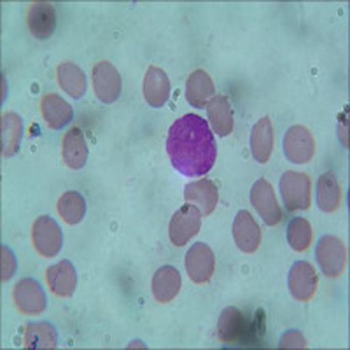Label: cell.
I'll return each mask as SVG.
<instances>
[{
    "label": "cell",
    "instance_id": "6da1fadb",
    "mask_svg": "<svg viewBox=\"0 0 350 350\" xmlns=\"http://www.w3.org/2000/svg\"><path fill=\"white\" fill-rule=\"evenodd\" d=\"M167 152L172 165L187 177L211 172L217 158L214 133L208 123L196 114H186L168 130Z\"/></svg>",
    "mask_w": 350,
    "mask_h": 350
},
{
    "label": "cell",
    "instance_id": "7a4b0ae2",
    "mask_svg": "<svg viewBox=\"0 0 350 350\" xmlns=\"http://www.w3.org/2000/svg\"><path fill=\"white\" fill-rule=\"evenodd\" d=\"M265 336V312L258 310L252 317L237 306L224 308L217 323V338L228 345H259Z\"/></svg>",
    "mask_w": 350,
    "mask_h": 350
},
{
    "label": "cell",
    "instance_id": "3957f363",
    "mask_svg": "<svg viewBox=\"0 0 350 350\" xmlns=\"http://www.w3.org/2000/svg\"><path fill=\"white\" fill-rule=\"evenodd\" d=\"M280 193L289 212L310 208L312 180L306 174L287 170L280 179Z\"/></svg>",
    "mask_w": 350,
    "mask_h": 350
},
{
    "label": "cell",
    "instance_id": "277c9868",
    "mask_svg": "<svg viewBox=\"0 0 350 350\" xmlns=\"http://www.w3.org/2000/svg\"><path fill=\"white\" fill-rule=\"evenodd\" d=\"M319 267L326 277H340L347 268V245L334 235H324L315 249Z\"/></svg>",
    "mask_w": 350,
    "mask_h": 350
},
{
    "label": "cell",
    "instance_id": "5b68a950",
    "mask_svg": "<svg viewBox=\"0 0 350 350\" xmlns=\"http://www.w3.org/2000/svg\"><path fill=\"white\" fill-rule=\"evenodd\" d=\"M32 243L42 258H55L64 245L60 224L49 215H40L32 226Z\"/></svg>",
    "mask_w": 350,
    "mask_h": 350
},
{
    "label": "cell",
    "instance_id": "8992f818",
    "mask_svg": "<svg viewBox=\"0 0 350 350\" xmlns=\"http://www.w3.org/2000/svg\"><path fill=\"white\" fill-rule=\"evenodd\" d=\"M284 154L296 165L308 163L315 156V139L310 130L301 124H295L284 137Z\"/></svg>",
    "mask_w": 350,
    "mask_h": 350
},
{
    "label": "cell",
    "instance_id": "52a82bcc",
    "mask_svg": "<svg viewBox=\"0 0 350 350\" xmlns=\"http://www.w3.org/2000/svg\"><path fill=\"white\" fill-rule=\"evenodd\" d=\"M202 212L195 205H184L170 219V240L175 247H184L200 231Z\"/></svg>",
    "mask_w": 350,
    "mask_h": 350
},
{
    "label": "cell",
    "instance_id": "ba28073f",
    "mask_svg": "<svg viewBox=\"0 0 350 350\" xmlns=\"http://www.w3.org/2000/svg\"><path fill=\"white\" fill-rule=\"evenodd\" d=\"M93 90L100 102L104 104H114L116 100L121 95V76L120 70L111 64V62L104 60L95 64L93 67Z\"/></svg>",
    "mask_w": 350,
    "mask_h": 350
},
{
    "label": "cell",
    "instance_id": "9c48e42d",
    "mask_svg": "<svg viewBox=\"0 0 350 350\" xmlns=\"http://www.w3.org/2000/svg\"><path fill=\"white\" fill-rule=\"evenodd\" d=\"M251 203L268 226L280 224V221H282V208H280L279 202H277L273 186L267 179H258L254 183L251 189Z\"/></svg>",
    "mask_w": 350,
    "mask_h": 350
},
{
    "label": "cell",
    "instance_id": "30bf717a",
    "mask_svg": "<svg viewBox=\"0 0 350 350\" xmlns=\"http://www.w3.org/2000/svg\"><path fill=\"white\" fill-rule=\"evenodd\" d=\"M12 301L25 315H39L46 310V293L36 279H21L12 289Z\"/></svg>",
    "mask_w": 350,
    "mask_h": 350
},
{
    "label": "cell",
    "instance_id": "8fae6325",
    "mask_svg": "<svg viewBox=\"0 0 350 350\" xmlns=\"http://www.w3.org/2000/svg\"><path fill=\"white\" fill-rule=\"evenodd\" d=\"M317 271H315L310 262L298 261L293 265L289 271V291L293 298L301 303L310 301V299H314L315 293H317Z\"/></svg>",
    "mask_w": 350,
    "mask_h": 350
},
{
    "label": "cell",
    "instance_id": "7c38bea8",
    "mask_svg": "<svg viewBox=\"0 0 350 350\" xmlns=\"http://www.w3.org/2000/svg\"><path fill=\"white\" fill-rule=\"evenodd\" d=\"M186 270L195 284H207L215 270V258L207 243L198 242L187 251Z\"/></svg>",
    "mask_w": 350,
    "mask_h": 350
},
{
    "label": "cell",
    "instance_id": "4fadbf2b",
    "mask_svg": "<svg viewBox=\"0 0 350 350\" xmlns=\"http://www.w3.org/2000/svg\"><path fill=\"white\" fill-rule=\"evenodd\" d=\"M233 239L245 254H254L261 245V228L247 211H240L233 221Z\"/></svg>",
    "mask_w": 350,
    "mask_h": 350
},
{
    "label": "cell",
    "instance_id": "5bb4252c",
    "mask_svg": "<svg viewBox=\"0 0 350 350\" xmlns=\"http://www.w3.org/2000/svg\"><path fill=\"white\" fill-rule=\"evenodd\" d=\"M27 25L36 39H49L56 30V11L51 2H33L28 8Z\"/></svg>",
    "mask_w": 350,
    "mask_h": 350
},
{
    "label": "cell",
    "instance_id": "9a60e30c",
    "mask_svg": "<svg viewBox=\"0 0 350 350\" xmlns=\"http://www.w3.org/2000/svg\"><path fill=\"white\" fill-rule=\"evenodd\" d=\"M46 280L53 295L58 298H70L77 287L76 268L70 261L64 259L46 270Z\"/></svg>",
    "mask_w": 350,
    "mask_h": 350
},
{
    "label": "cell",
    "instance_id": "2e32d148",
    "mask_svg": "<svg viewBox=\"0 0 350 350\" xmlns=\"http://www.w3.org/2000/svg\"><path fill=\"white\" fill-rule=\"evenodd\" d=\"M142 92L148 105L154 109L163 107L170 98V79H168L167 72L151 65L144 76Z\"/></svg>",
    "mask_w": 350,
    "mask_h": 350
},
{
    "label": "cell",
    "instance_id": "e0dca14e",
    "mask_svg": "<svg viewBox=\"0 0 350 350\" xmlns=\"http://www.w3.org/2000/svg\"><path fill=\"white\" fill-rule=\"evenodd\" d=\"M215 95V86L212 77L208 76L207 70L196 68L189 74L186 81V98L187 102L196 109L207 107V104Z\"/></svg>",
    "mask_w": 350,
    "mask_h": 350
},
{
    "label": "cell",
    "instance_id": "ac0fdd59",
    "mask_svg": "<svg viewBox=\"0 0 350 350\" xmlns=\"http://www.w3.org/2000/svg\"><path fill=\"white\" fill-rule=\"evenodd\" d=\"M40 112H42L46 124L53 128V130H62L74 118V111H72L70 104L65 102L56 93H48V95L42 96V100H40Z\"/></svg>",
    "mask_w": 350,
    "mask_h": 350
},
{
    "label": "cell",
    "instance_id": "d6986e66",
    "mask_svg": "<svg viewBox=\"0 0 350 350\" xmlns=\"http://www.w3.org/2000/svg\"><path fill=\"white\" fill-rule=\"evenodd\" d=\"M184 198L187 203H195V207H198L203 215H211L217 207L219 193L212 180L200 179L196 183L187 184L184 189Z\"/></svg>",
    "mask_w": 350,
    "mask_h": 350
},
{
    "label": "cell",
    "instance_id": "ffe728a7",
    "mask_svg": "<svg viewBox=\"0 0 350 350\" xmlns=\"http://www.w3.org/2000/svg\"><path fill=\"white\" fill-rule=\"evenodd\" d=\"M275 146V131L270 118H261L251 133V152L258 163H268Z\"/></svg>",
    "mask_w": 350,
    "mask_h": 350
},
{
    "label": "cell",
    "instance_id": "44dd1931",
    "mask_svg": "<svg viewBox=\"0 0 350 350\" xmlns=\"http://www.w3.org/2000/svg\"><path fill=\"white\" fill-rule=\"evenodd\" d=\"M62 156L70 170H81L88 161V146L81 128L74 126L67 131L62 140Z\"/></svg>",
    "mask_w": 350,
    "mask_h": 350
},
{
    "label": "cell",
    "instance_id": "7402d4cb",
    "mask_svg": "<svg viewBox=\"0 0 350 350\" xmlns=\"http://www.w3.org/2000/svg\"><path fill=\"white\" fill-rule=\"evenodd\" d=\"M152 296L158 303H170L172 299L177 298L180 291V273L177 268L161 267L156 270L154 277H152Z\"/></svg>",
    "mask_w": 350,
    "mask_h": 350
},
{
    "label": "cell",
    "instance_id": "603a6c76",
    "mask_svg": "<svg viewBox=\"0 0 350 350\" xmlns=\"http://www.w3.org/2000/svg\"><path fill=\"white\" fill-rule=\"evenodd\" d=\"M208 121L219 137H228L233 131V109L224 95H214L207 104Z\"/></svg>",
    "mask_w": 350,
    "mask_h": 350
},
{
    "label": "cell",
    "instance_id": "cb8c5ba5",
    "mask_svg": "<svg viewBox=\"0 0 350 350\" xmlns=\"http://www.w3.org/2000/svg\"><path fill=\"white\" fill-rule=\"evenodd\" d=\"M342 203V186L334 172H326L317 180V205L323 212L338 211Z\"/></svg>",
    "mask_w": 350,
    "mask_h": 350
},
{
    "label": "cell",
    "instance_id": "d4e9b609",
    "mask_svg": "<svg viewBox=\"0 0 350 350\" xmlns=\"http://www.w3.org/2000/svg\"><path fill=\"white\" fill-rule=\"evenodd\" d=\"M56 77H58V84L64 88V92H67L72 98H83L88 88L83 68L72 62H62L56 68Z\"/></svg>",
    "mask_w": 350,
    "mask_h": 350
},
{
    "label": "cell",
    "instance_id": "484cf974",
    "mask_svg": "<svg viewBox=\"0 0 350 350\" xmlns=\"http://www.w3.org/2000/svg\"><path fill=\"white\" fill-rule=\"evenodd\" d=\"M0 128H2L0 130L2 131V156L11 158L20 149L21 133H23L21 118L16 112H4L2 121H0Z\"/></svg>",
    "mask_w": 350,
    "mask_h": 350
},
{
    "label": "cell",
    "instance_id": "4316f807",
    "mask_svg": "<svg viewBox=\"0 0 350 350\" xmlns=\"http://www.w3.org/2000/svg\"><path fill=\"white\" fill-rule=\"evenodd\" d=\"M58 336L49 323H30L25 326V349H56Z\"/></svg>",
    "mask_w": 350,
    "mask_h": 350
},
{
    "label": "cell",
    "instance_id": "83f0119b",
    "mask_svg": "<svg viewBox=\"0 0 350 350\" xmlns=\"http://www.w3.org/2000/svg\"><path fill=\"white\" fill-rule=\"evenodd\" d=\"M56 208H58V214L65 223L74 226V224H79L83 221L84 214H86V202H84L81 193L67 191L60 196Z\"/></svg>",
    "mask_w": 350,
    "mask_h": 350
},
{
    "label": "cell",
    "instance_id": "f1b7e54d",
    "mask_svg": "<svg viewBox=\"0 0 350 350\" xmlns=\"http://www.w3.org/2000/svg\"><path fill=\"white\" fill-rule=\"evenodd\" d=\"M312 233L310 223L305 217H293L287 224V242L295 251L303 252L312 245Z\"/></svg>",
    "mask_w": 350,
    "mask_h": 350
},
{
    "label": "cell",
    "instance_id": "f546056e",
    "mask_svg": "<svg viewBox=\"0 0 350 350\" xmlns=\"http://www.w3.org/2000/svg\"><path fill=\"white\" fill-rule=\"evenodd\" d=\"M14 271H16V258H14L11 249L2 245V280L8 282L14 275Z\"/></svg>",
    "mask_w": 350,
    "mask_h": 350
},
{
    "label": "cell",
    "instance_id": "4dcf8cb0",
    "mask_svg": "<svg viewBox=\"0 0 350 350\" xmlns=\"http://www.w3.org/2000/svg\"><path fill=\"white\" fill-rule=\"evenodd\" d=\"M280 349H305L306 347V340L305 336H303L299 331L293 329V331H287V333H284V336L280 338V343H279Z\"/></svg>",
    "mask_w": 350,
    "mask_h": 350
}]
</instances>
